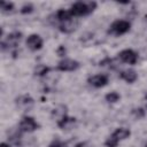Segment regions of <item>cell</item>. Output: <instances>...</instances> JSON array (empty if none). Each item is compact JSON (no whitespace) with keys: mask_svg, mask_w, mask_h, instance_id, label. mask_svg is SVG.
I'll use <instances>...</instances> for the list:
<instances>
[{"mask_svg":"<svg viewBox=\"0 0 147 147\" xmlns=\"http://www.w3.org/2000/svg\"><path fill=\"white\" fill-rule=\"evenodd\" d=\"M96 7V2L94 1H88V2H83V1H78V2H75L69 11L71 14L72 17H78V16H85V15H88L91 14Z\"/></svg>","mask_w":147,"mask_h":147,"instance_id":"1","label":"cell"},{"mask_svg":"<svg viewBox=\"0 0 147 147\" xmlns=\"http://www.w3.org/2000/svg\"><path fill=\"white\" fill-rule=\"evenodd\" d=\"M131 136V131L125 127H118L116 129L105 141V145L107 147H116L121 140H124Z\"/></svg>","mask_w":147,"mask_h":147,"instance_id":"2","label":"cell"},{"mask_svg":"<svg viewBox=\"0 0 147 147\" xmlns=\"http://www.w3.org/2000/svg\"><path fill=\"white\" fill-rule=\"evenodd\" d=\"M131 28V23L129 21L125 20H117L115 22L111 23V25L109 26L108 32L115 36H122L124 33H126Z\"/></svg>","mask_w":147,"mask_h":147,"instance_id":"3","label":"cell"},{"mask_svg":"<svg viewBox=\"0 0 147 147\" xmlns=\"http://www.w3.org/2000/svg\"><path fill=\"white\" fill-rule=\"evenodd\" d=\"M39 127V124L34 121L33 117L24 116L20 123V131L21 132H33Z\"/></svg>","mask_w":147,"mask_h":147,"instance_id":"4","label":"cell"},{"mask_svg":"<svg viewBox=\"0 0 147 147\" xmlns=\"http://www.w3.org/2000/svg\"><path fill=\"white\" fill-rule=\"evenodd\" d=\"M33 105H34L33 99L28 94H24V95H21L18 98H16V106L22 111H29L33 107Z\"/></svg>","mask_w":147,"mask_h":147,"instance_id":"5","label":"cell"},{"mask_svg":"<svg viewBox=\"0 0 147 147\" xmlns=\"http://www.w3.org/2000/svg\"><path fill=\"white\" fill-rule=\"evenodd\" d=\"M118 57L122 62L127 63V64H136L138 61V54L133 49H123L119 54Z\"/></svg>","mask_w":147,"mask_h":147,"instance_id":"6","label":"cell"},{"mask_svg":"<svg viewBox=\"0 0 147 147\" xmlns=\"http://www.w3.org/2000/svg\"><path fill=\"white\" fill-rule=\"evenodd\" d=\"M79 68V62L72 59H63L59 62L56 69L60 71H74Z\"/></svg>","mask_w":147,"mask_h":147,"instance_id":"7","label":"cell"},{"mask_svg":"<svg viewBox=\"0 0 147 147\" xmlns=\"http://www.w3.org/2000/svg\"><path fill=\"white\" fill-rule=\"evenodd\" d=\"M87 83L94 87H103L108 84V76L103 75V74H99V75H94L87 78Z\"/></svg>","mask_w":147,"mask_h":147,"instance_id":"8","label":"cell"},{"mask_svg":"<svg viewBox=\"0 0 147 147\" xmlns=\"http://www.w3.org/2000/svg\"><path fill=\"white\" fill-rule=\"evenodd\" d=\"M26 46L31 51H39L42 47V39L39 34H30L26 39Z\"/></svg>","mask_w":147,"mask_h":147,"instance_id":"9","label":"cell"},{"mask_svg":"<svg viewBox=\"0 0 147 147\" xmlns=\"http://www.w3.org/2000/svg\"><path fill=\"white\" fill-rule=\"evenodd\" d=\"M21 39H22V33L21 32H11V33H9L8 37H7V40L6 41L2 40V42H1L2 49H5L6 46H8V47H16L17 44L21 41Z\"/></svg>","mask_w":147,"mask_h":147,"instance_id":"10","label":"cell"},{"mask_svg":"<svg viewBox=\"0 0 147 147\" xmlns=\"http://www.w3.org/2000/svg\"><path fill=\"white\" fill-rule=\"evenodd\" d=\"M119 77H121L123 80H125L126 83H130V84L134 83V82L138 79V75H137V72H136L133 69H127V70L121 71V72H119Z\"/></svg>","mask_w":147,"mask_h":147,"instance_id":"11","label":"cell"},{"mask_svg":"<svg viewBox=\"0 0 147 147\" xmlns=\"http://www.w3.org/2000/svg\"><path fill=\"white\" fill-rule=\"evenodd\" d=\"M75 123H76V118H74V117H68L67 115L63 116L62 118L57 119V126H59L60 129H62V130H64V129H70Z\"/></svg>","mask_w":147,"mask_h":147,"instance_id":"12","label":"cell"},{"mask_svg":"<svg viewBox=\"0 0 147 147\" xmlns=\"http://www.w3.org/2000/svg\"><path fill=\"white\" fill-rule=\"evenodd\" d=\"M55 17H56V20L60 22V24H61V23H64V22H68V21H70V20L74 18V17L71 16L70 11H69V10H65V9H60V10H57L56 14H55Z\"/></svg>","mask_w":147,"mask_h":147,"instance_id":"13","label":"cell"},{"mask_svg":"<svg viewBox=\"0 0 147 147\" xmlns=\"http://www.w3.org/2000/svg\"><path fill=\"white\" fill-rule=\"evenodd\" d=\"M76 26H77V22H74V18H72V20H70V21H68V22L61 23V24L59 25V29H60L62 32L69 33V32H72V31L76 29Z\"/></svg>","mask_w":147,"mask_h":147,"instance_id":"14","label":"cell"},{"mask_svg":"<svg viewBox=\"0 0 147 147\" xmlns=\"http://www.w3.org/2000/svg\"><path fill=\"white\" fill-rule=\"evenodd\" d=\"M105 99H106V101L109 102V103H115V102H117V101L121 99V95H119L117 92L114 91V92H110V93L106 94Z\"/></svg>","mask_w":147,"mask_h":147,"instance_id":"15","label":"cell"},{"mask_svg":"<svg viewBox=\"0 0 147 147\" xmlns=\"http://www.w3.org/2000/svg\"><path fill=\"white\" fill-rule=\"evenodd\" d=\"M13 9H14V3L13 2H6V1L1 2V11L2 13H9Z\"/></svg>","mask_w":147,"mask_h":147,"instance_id":"16","label":"cell"},{"mask_svg":"<svg viewBox=\"0 0 147 147\" xmlns=\"http://www.w3.org/2000/svg\"><path fill=\"white\" fill-rule=\"evenodd\" d=\"M49 70H51V69H49L48 67L40 64V65H38V67L36 68L34 72H36V75H38V76H44V75H46V74H47Z\"/></svg>","mask_w":147,"mask_h":147,"instance_id":"17","label":"cell"},{"mask_svg":"<svg viewBox=\"0 0 147 147\" xmlns=\"http://www.w3.org/2000/svg\"><path fill=\"white\" fill-rule=\"evenodd\" d=\"M33 10V6L31 5V3H25L22 8H21V13L22 14H29V13H31Z\"/></svg>","mask_w":147,"mask_h":147,"instance_id":"18","label":"cell"},{"mask_svg":"<svg viewBox=\"0 0 147 147\" xmlns=\"http://www.w3.org/2000/svg\"><path fill=\"white\" fill-rule=\"evenodd\" d=\"M132 113L138 117V118H140V117H144V115H145V110L144 109H141V108H138V109H133L132 110Z\"/></svg>","mask_w":147,"mask_h":147,"instance_id":"19","label":"cell"},{"mask_svg":"<svg viewBox=\"0 0 147 147\" xmlns=\"http://www.w3.org/2000/svg\"><path fill=\"white\" fill-rule=\"evenodd\" d=\"M49 147H67L64 144H62L61 141H59V140H55V141H53L51 145H49Z\"/></svg>","mask_w":147,"mask_h":147,"instance_id":"20","label":"cell"},{"mask_svg":"<svg viewBox=\"0 0 147 147\" xmlns=\"http://www.w3.org/2000/svg\"><path fill=\"white\" fill-rule=\"evenodd\" d=\"M57 54H59L60 56H64V54H65V48H64V46H60V47H59Z\"/></svg>","mask_w":147,"mask_h":147,"instance_id":"21","label":"cell"},{"mask_svg":"<svg viewBox=\"0 0 147 147\" xmlns=\"http://www.w3.org/2000/svg\"><path fill=\"white\" fill-rule=\"evenodd\" d=\"M0 147H10V145L7 144V142H1L0 144Z\"/></svg>","mask_w":147,"mask_h":147,"instance_id":"22","label":"cell"},{"mask_svg":"<svg viewBox=\"0 0 147 147\" xmlns=\"http://www.w3.org/2000/svg\"><path fill=\"white\" fill-rule=\"evenodd\" d=\"M145 18H146V20H147V14H146V15H145Z\"/></svg>","mask_w":147,"mask_h":147,"instance_id":"23","label":"cell"},{"mask_svg":"<svg viewBox=\"0 0 147 147\" xmlns=\"http://www.w3.org/2000/svg\"><path fill=\"white\" fill-rule=\"evenodd\" d=\"M145 99H146V100H147V94H146V95H145Z\"/></svg>","mask_w":147,"mask_h":147,"instance_id":"24","label":"cell"}]
</instances>
